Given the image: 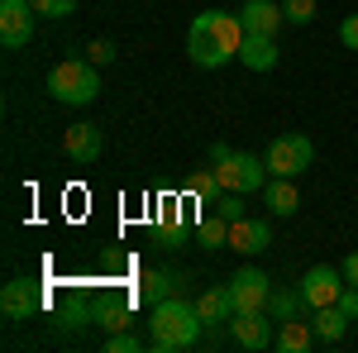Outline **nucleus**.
<instances>
[{
	"instance_id": "f257e3e1",
	"label": "nucleus",
	"mask_w": 358,
	"mask_h": 353,
	"mask_svg": "<svg viewBox=\"0 0 358 353\" xmlns=\"http://www.w3.org/2000/svg\"><path fill=\"white\" fill-rule=\"evenodd\" d=\"M239 43H244V24H239V15H224V10H201L187 29V57L206 72L239 62Z\"/></svg>"
},
{
	"instance_id": "f03ea898",
	"label": "nucleus",
	"mask_w": 358,
	"mask_h": 353,
	"mask_svg": "<svg viewBox=\"0 0 358 353\" xmlns=\"http://www.w3.org/2000/svg\"><path fill=\"white\" fill-rule=\"evenodd\" d=\"M201 310L187 296H167L158 305H148V344L158 353H182L201 344Z\"/></svg>"
},
{
	"instance_id": "7ed1b4c3",
	"label": "nucleus",
	"mask_w": 358,
	"mask_h": 353,
	"mask_svg": "<svg viewBox=\"0 0 358 353\" xmlns=\"http://www.w3.org/2000/svg\"><path fill=\"white\" fill-rule=\"evenodd\" d=\"M101 91V67L91 57H67L48 72V96L57 106H91Z\"/></svg>"
},
{
	"instance_id": "20e7f679",
	"label": "nucleus",
	"mask_w": 358,
	"mask_h": 353,
	"mask_svg": "<svg viewBox=\"0 0 358 353\" xmlns=\"http://www.w3.org/2000/svg\"><path fill=\"white\" fill-rule=\"evenodd\" d=\"M263 163H268L273 177H301L306 167L315 163V143L306 134H277L263 153Z\"/></svg>"
},
{
	"instance_id": "39448f33",
	"label": "nucleus",
	"mask_w": 358,
	"mask_h": 353,
	"mask_svg": "<svg viewBox=\"0 0 358 353\" xmlns=\"http://www.w3.org/2000/svg\"><path fill=\"white\" fill-rule=\"evenodd\" d=\"M215 172H220V187L224 191H239V196H253V191L268 187V163H258L253 153H229L224 163H215Z\"/></svg>"
},
{
	"instance_id": "423d86ee",
	"label": "nucleus",
	"mask_w": 358,
	"mask_h": 353,
	"mask_svg": "<svg viewBox=\"0 0 358 353\" xmlns=\"http://www.w3.org/2000/svg\"><path fill=\"white\" fill-rule=\"evenodd\" d=\"M224 287H229V296H234V310H268V296H273V277H268L263 268L244 263V268H234V277H229Z\"/></svg>"
},
{
	"instance_id": "0eeeda50",
	"label": "nucleus",
	"mask_w": 358,
	"mask_h": 353,
	"mask_svg": "<svg viewBox=\"0 0 358 353\" xmlns=\"http://www.w3.org/2000/svg\"><path fill=\"white\" fill-rule=\"evenodd\" d=\"M229 339H234L239 349H248V353L273 349V339H277L273 315H268V310H239V315L229 320Z\"/></svg>"
},
{
	"instance_id": "6e6552de",
	"label": "nucleus",
	"mask_w": 358,
	"mask_h": 353,
	"mask_svg": "<svg viewBox=\"0 0 358 353\" xmlns=\"http://www.w3.org/2000/svg\"><path fill=\"white\" fill-rule=\"evenodd\" d=\"M296 291H301L306 310H320V305H334L339 291H344V272L325 268V263H315V268H306V277L296 282Z\"/></svg>"
},
{
	"instance_id": "1a4fd4ad",
	"label": "nucleus",
	"mask_w": 358,
	"mask_h": 353,
	"mask_svg": "<svg viewBox=\"0 0 358 353\" xmlns=\"http://www.w3.org/2000/svg\"><path fill=\"white\" fill-rule=\"evenodd\" d=\"M62 153L72 158L77 167H91L101 163V153H106V134H101V124H67V134H62Z\"/></svg>"
},
{
	"instance_id": "9d476101",
	"label": "nucleus",
	"mask_w": 358,
	"mask_h": 353,
	"mask_svg": "<svg viewBox=\"0 0 358 353\" xmlns=\"http://www.w3.org/2000/svg\"><path fill=\"white\" fill-rule=\"evenodd\" d=\"M34 5L29 0H0V43L5 48H24L34 38Z\"/></svg>"
},
{
	"instance_id": "9b49d317",
	"label": "nucleus",
	"mask_w": 358,
	"mask_h": 353,
	"mask_svg": "<svg viewBox=\"0 0 358 353\" xmlns=\"http://www.w3.org/2000/svg\"><path fill=\"white\" fill-rule=\"evenodd\" d=\"M268 244H273V224H268V219H253V215L229 219V248H234V253L258 258Z\"/></svg>"
},
{
	"instance_id": "f8f14e48",
	"label": "nucleus",
	"mask_w": 358,
	"mask_h": 353,
	"mask_svg": "<svg viewBox=\"0 0 358 353\" xmlns=\"http://www.w3.org/2000/svg\"><path fill=\"white\" fill-rule=\"evenodd\" d=\"M38 305H43V296H38V287H34L29 277L5 282V291H0V310H5V320H29Z\"/></svg>"
},
{
	"instance_id": "ddd939ff",
	"label": "nucleus",
	"mask_w": 358,
	"mask_h": 353,
	"mask_svg": "<svg viewBox=\"0 0 358 353\" xmlns=\"http://www.w3.org/2000/svg\"><path fill=\"white\" fill-rule=\"evenodd\" d=\"M239 24H244V34H277L287 24V10H282V0H244Z\"/></svg>"
},
{
	"instance_id": "4468645a",
	"label": "nucleus",
	"mask_w": 358,
	"mask_h": 353,
	"mask_svg": "<svg viewBox=\"0 0 358 353\" xmlns=\"http://www.w3.org/2000/svg\"><path fill=\"white\" fill-rule=\"evenodd\" d=\"M239 62H244L248 72H273L277 62H282V53H277V34H244Z\"/></svg>"
},
{
	"instance_id": "2eb2a0df",
	"label": "nucleus",
	"mask_w": 358,
	"mask_h": 353,
	"mask_svg": "<svg viewBox=\"0 0 358 353\" xmlns=\"http://www.w3.org/2000/svg\"><path fill=\"white\" fill-rule=\"evenodd\" d=\"M263 206H268L277 219L296 215V210H301V191H296V177H268V187H263Z\"/></svg>"
},
{
	"instance_id": "dca6fc26",
	"label": "nucleus",
	"mask_w": 358,
	"mask_h": 353,
	"mask_svg": "<svg viewBox=\"0 0 358 353\" xmlns=\"http://www.w3.org/2000/svg\"><path fill=\"white\" fill-rule=\"evenodd\" d=\"M196 310H201V325H229L239 310H234V296H229V287H210V291H201L196 296Z\"/></svg>"
},
{
	"instance_id": "f3484780",
	"label": "nucleus",
	"mask_w": 358,
	"mask_h": 353,
	"mask_svg": "<svg viewBox=\"0 0 358 353\" xmlns=\"http://www.w3.org/2000/svg\"><path fill=\"white\" fill-rule=\"evenodd\" d=\"M310 344H320L315 339V329H310V320H277V339H273V349H282V353H306Z\"/></svg>"
},
{
	"instance_id": "a211bd4d",
	"label": "nucleus",
	"mask_w": 358,
	"mask_h": 353,
	"mask_svg": "<svg viewBox=\"0 0 358 353\" xmlns=\"http://www.w3.org/2000/svg\"><path fill=\"white\" fill-rule=\"evenodd\" d=\"M177 282H187V277H177V272H167V268H148L143 282H138V296L148 301V305H158V301L177 296Z\"/></svg>"
},
{
	"instance_id": "6ab92c4d",
	"label": "nucleus",
	"mask_w": 358,
	"mask_h": 353,
	"mask_svg": "<svg viewBox=\"0 0 358 353\" xmlns=\"http://www.w3.org/2000/svg\"><path fill=\"white\" fill-rule=\"evenodd\" d=\"M310 329H315L320 344H339V339L349 334V315H344L339 305H320V310L310 315Z\"/></svg>"
},
{
	"instance_id": "aec40b11",
	"label": "nucleus",
	"mask_w": 358,
	"mask_h": 353,
	"mask_svg": "<svg viewBox=\"0 0 358 353\" xmlns=\"http://www.w3.org/2000/svg\"><path fill=\"white\" fill-rule=\"evenodd\" d=\"M196 244H201V248H210V253H215V248H229V219L210 210V215L196 224Z\"/></svg>"
},
{
	"instance_id": "412c9836",
	"label": "nucleus",
	"mask_w": 358,
	"mask_h": 353,
	"mask_svg": "<svg viewBox=\"0 0 358 353\" xmlns=\"http://www.w3.org/2000/svg\"><path fill=\"white\" fill-rule=\"evenodd\" d=\"M91 325H101L106 334L129 329V305H120V301H96V305H91Z\"/></svg>"
},
{
	"instance_id": "4be33fe9",
	"label": "nucleus",
	"mask_w": 358,
	"mask_h": 353,
	"mask_svg": "<svg viewBox=\"0 0 358 353\" xmlns=\"http://www.w3.org/2000/svg\"><path fill=\"white\" fill-rule=\"evenodd\" d=\"M187 239H196V229L177 210H163V229H158V248H182Z\"/></svg>"
},
{
	"instance_id": "5701e85b",
	"label": "nucleus",
	"mask_w": 358,
	"mask_h": 353,
	"mask_svg": "<svg viewBox=\"0 0 358 353\" xmlns=\"http://www.w3.org/2000/svg\"><path fill=\"white\" fill-rule=\"evenodd\" d=\"M187 191H192L196 201H201V206H210V201H215V196H220V172H215V167H206V172H192V177H187Z\"/></svg>"
},
{
	"instance_id": "b1692460",
	"label": "nucleus",
	"mask_w": 358,
	"mask_h": 353,
	"mask_svg": "<svg viewBox=\"0 0 358 353\" xmlns=\"http://www.w3.org/2000/svg\"><path fill=\"white\" fill-rule=\"evenodd\" d=\"M296 310H306V301H301V291H296V287H292V291H273V296H268V315H273V320H292Z\"/></svg>"
},
{
	"instance_id": "393cba45",
	"label": "nucleus",
	"mask_w": 358,
	"mask_h": 353,
	"mask_svg": "<svg viewBox=\"0 0 358 353\" xmlns=\"http://www.w3.org/2000/svg\"><path fill=\"white\" fill-rule=\"evenodd\" d=\"M82 325H91V305H86L82 296L62 301V310H57V329H82Z\"/></svg>"
},
{
	"instance_id": "a878e982",
	"label": "nucleus",
	"mask_w": 358,
	"mask_h": 353,
	"mask_svg": "<svg viewBox=\"0 0 358 353\" xmlns=\"http://www.w3.org/2000/svg\"><path fill=\"white\" fill-rule=\"evenodd\" d=\"M282 10H287V24H310L320 15V0H282Z\"/></svg>"
},
{
	"instance_id": "bb28decb",
	"label": "nucleus",
	"mask_w": 358,
	"mask_h": 353,
	"mask_svg": "<svg viewBox=\"0 0 358 353\" xmlns=\"http://www.w3.org/2000/svg\"><path fill=\"white\" fill-rule=\"evenodd\" d=\"M138 349H143V339H138V334H129V329L106 334V353H138Z\"/></svg>"
},
{
	"instance_id": "cd10ccee",
	"label": "nucleus",
	"mask_w": 358,
	"mask_h": 353,
	"mask_svg": "<svg viewBox=\"0 0 358 353\" xmlns=\"http://www.w3.org/2000/svg\"><path fill=\"white\" fill-rule=\"evenodd\" d=\"M38 15H48V20H67L72 10H77V0H29Z\"/></svg>"
},
{
	"instance_id": "c85d7f7f",
	"label": "nucleus",
	"mask_w": 358,
	"mask_h": 353,
	"mask_svg": "<svg viewBox=\"0 0 358 353\" xmlns=\"http://www.w3.org/2000/svg\"><path fill=\"white\" fill-rule=\"evenodd\" d=\"M86 57H91L96 67H110V62H115V43H110V38H96V43L86 48Z\"/></svg>"
},
{
	"instance_id": "c756f323",
	"label": "nucleus",
	"mask_w": 358,
	"mask_h": 353,
	"mask_svg": "<svg viewBox=\"0 0 358 353\" xmlns=\"http://www.w3.org/2000/svg\"><path fill=\"white\" fill-rule=\"evenodd\" d=\"M339 43L358 53V10H354V15H344V24H339Z\"/></svg>"
},
{
	"instance_id": "7c9ffc66",
	"label": "nucleus",
	"mask_w": 358,
	"mask_h": 353,
	"mask_svg": "<svg viewBox=\"0 0 358 353\" xmlns=\"http://www.w3.org/2000/svg\"><path fill=\"white\" fill-rule=\"evenodd\" d=\"M334 305H339L349 320H358V287H349V282H344V291H339V301H334Z\"/></svg>"
},
{
	"instance_id": "2f4dec72",
	"label": "nucleus",
	"mask_w": 358,
	"mask_h": 353,
	"mask_svg": "<svg viewBox=\"0 0 358 353\" xmlns=\"http://www.w3.org/2000/svg\"><path fill=\"white\" fill-rule=\"evenodd\" d=\"M339 272H344V282H349V287H358V253H349V258L339 263Z\"/></svg>"
},
{
	"instance_id": "473e14b6",
	"label": "nucleus",
	"mask_w": 358,
	"mask_h": 353,
	"mask_svg": "<svg viewBox=\"0 0 358 353\" xmlns=\"http://www.w3.org/2000/svg\"><path fill=\"white\" fill-rule=\"evenodd\" d=\"M229 153H234V148H229V143H224V138H220V143H210V163H224V158H229Z\"/></svg>"
}]
</instances>
